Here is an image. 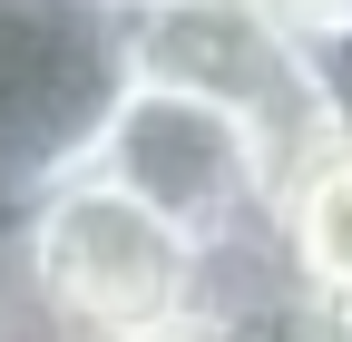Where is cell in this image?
Returning a JSON list of instances; mask_svg holds the SVG:
<instances>
[{
    "instance_id": "cell-1",
    "label": "cell",
    "mask_w": 352,
    "mask_h": 342,
    "mask_svg": "<svg viewBox=\"0 0 352 342\" xmlns=\"http://www.w3.org/2000/svg\"><path fill=\"white\" fill-rule=\"evenodd\" d=\"M0 254L98 342H127V332H157L176 313H196V274H206V254L157 205L108 186L98 166H78L50 196H30L0 225Z\"/></svg>"
},
{
    "instance_id": "cell-2",
    "label": "cell",
    "mask_w": 352,
    "mask_h": 342,
    "mask_svg": "<svg viewBox=\"0 0 352 342\" xmlns=\"http://www.w3.org/2000/svg\"><path fill=\"white\" fill-rule=\"evenodd\" d=\"M303 147H284L274 127H254L245 108H215L196 89H157V78H138V89L118 98L108 137H98V176L127 186L138 205H157V216L186 235L196 254L215 244H245V235H274V205H284V166Z\"/></svg>"
},
{
    "instance_id": "cell-3",
    "label": "cell",
    "mask_w": 352,
    "mask_h": 342,
    "mask_svg": "<svg viewBox=\"0 0 352 342\" xmlns=\"http://www.w3.org/2000/svg\"><path fill=\"white\" fill-rule=\"evenodd\" d=\"M138 89L118 0H0V225L98 157Z\"/></svg>"
},
{
    "instance_id": "cell-4",
    "label": "cell",
    "mask_w": 352,
    "mask_h": 342,
    "mask_svg": "<svg viewBox=\"0 0 352 342\" xmlns=\"http://www.w3.org/2000/svg\"><path fill=\"white\" fill-rule=\"evenodd\" d=\"M127 59L157 89H196L215 108H245L284 147H314V89H303V39L264 0H157L127 10Z\"/></svg>"
},
{
    "instance_id": "cell-5",
    "label": "cell",
    "mask_w": 352,
    "mask_h": 342,
    "mask_svg": "<svg viewBox=\"0 0 352 342\" xmlns=\"http://www.w3.org/2000/svg\"><path fill=\"white\" fill-rule=\"evenodd\" d=\"M274 235H284L294 293H303L314 313L352 323V147H342V137H314V147L284 166Z\"/></svg>"
},
{
    "instance_id": "cell-6",
    "label": "cell",
    "mask_w": 352,
    "mask_h": 342,
    "mask_svg": "<svg viewBox=\"0 0 352 342\" xmlns=\"http://www.w3.org/2000/svg\"><path fill=\"white\" fill-rule=\"evenodd\" d=\"M303 89H314V137H342L352 147V20L303 39Z\"/></svg>"
},
{
    "instance_id": "cell-7",
    "label": "cell",
    "mask_w": 352,
    "mask_h": 342,
    "mask_svg": "<svg viewBox=\"0 0 352 342\" xmlns=\"http://www.w3.org/2000/svg\"><path fill=\"white\" fill-rule=\"evenodd\" d=\"M127 342H274V332H245V323H226V313H176V323L127 332Z\"/></svg>"
},
{
    "instance_id": "cell-8",
    "label": "cell",
    "mask_w": 352,
    "mask_h": 342,
    "mask_svg": "<svg viewBox=\"0 0 352 342\" xmlns=\"http://www.w3.org/2000/svg\"><path fill=\"white\" fill-rule=\"evenodd\" d=\"M264 10H274V20H284L294 39H314V30H333V20L352 10V0H264Z\"/></svg>"
},
{
    "instance_id": "cell-9",
    "label": "cell",
    "mask_w": 352,
    "mask_h": 342,
    "mask_svg": "<svg viewBox=\"0 0 352 342\" xmlns=\"http://www.w3.org/2000/svg\"><path fill=\"white\" fill-rule=\"evenodd\" d=\"M118 10H157V0H118Z\"/></svg>"
}]
</instances>
